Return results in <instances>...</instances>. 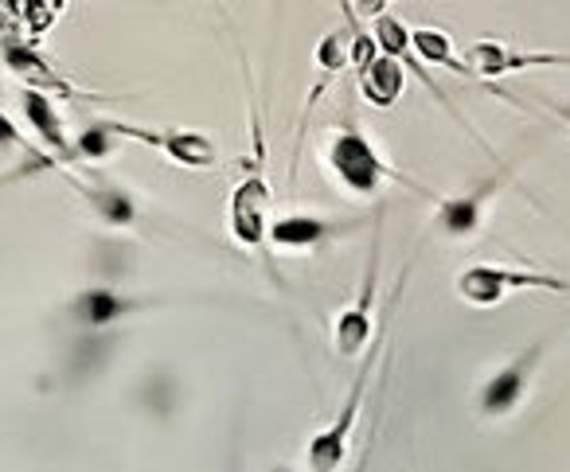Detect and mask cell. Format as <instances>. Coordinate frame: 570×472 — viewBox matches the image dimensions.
I'll use <instances>...</instances> for the list:
<instances>
[{"instance_id": "cell-1", "label": "cell", "mask_w": 570, "mask_h": 472, "mask_svg": "<svg viewBox=\"0 0 570 472\" xmlns=\"http://www.w3.org/2000/svg\"><path fill=\"white\" fill-rule=\"evenodd\" d=\"M325 165H328V173H333V180L356 199H375L383 191V184H391V180L406 184V188H414V191H426L422 184H414L411 176L395 173V168L383 160V153L372 145V137L356 126L333 129V137H328V145H325Z\"/></svg>"}, {"instance_id": "cell-2", "label": "cell", "mask_w": 570, "mask_h": 472, "mask_svg": "<svg viewBox=\"0 0 570 472\" xmlns=\"http://www.w3.org/2000/svg\"><path fill=\"white\" fill-rule=\"evenodd\" d=\"M387 347V336H380L375 344H367L364 360H360L356 383L348 386V399L341 402V410L333 414V422L325 430L313 433L309 449H305V461H309V472H341L344 461L352 453V430H356V417L364 410V394L372 386L375 363H380V352Z\"/></svg>"}, {"instance_id": "cell-3", "label": "cell", "mask_w": 570, "mask_h": 472, "mask_svg": "<svg viewBox=\"0 0 570 472\" xmlns=\"http://www.w3.org/2000/svg\"><path fill=\"white\" fill-rule=\"evenodd\" d=\"M102 126L110 129L118 141H137V145H145V149L168 157L180 168H196V173L219 168V149H215L212 137L199 134V129H153V126H134V121H114V118H102Z\"/></svg>"}, {"instance_id": "cell-4", "label": "cell", "mask_w": 570, "mask_h": 472, "mask_svg": "<svg viewBox=\"0 0 570 472\" xmlns=\"http://www.w3.org/2000/svg\"><path fill=\"white\" fill-rule=\"evenodd\" d=\"M515 289H547V293L570 297L567 277L535 274V269H508V266H492V262H476V266H469L458 274L461 301H469V305H476V308H497L500 301Z\"/></svg>"}, {"instance_id": "cell-5", "label": "cell", "mask_w": 570, "mask_h": 472, "mask_svg": "<svg viewBox=\"0 0 570 472\" xmlns=\"http://www.w3.org/2000/svg\"><path fill=\"white\" fill-rule=\"evenodd\" d=\"M543 340H535L531 347H523L515 360H508L504 367H497L489 378H484V386L476 391V410H481L484 417H508L520 410L523 394H528L531 386V375H535L539 360H543Z\"/></svg>"}, {"instance_id": "cell-6", "label": "cell", "mask_w": 570, "mask_h": 472, "mask_svg": "<svg viewBox=\"0 0 570 472\" xmlns=\"http://www.w3.org/2000/svg\"><path fill=\"white\" fill-rule=\"evenodd\" d=\"M380 246H383V227L375 223L372 254H367L364 285H360V301L336 316V328H333V347L344 355V360H356V355H364L367 344H372V305H375V285H380Z\"/></svg>"}, {"instance_id": "cell-7", "label": "cell", "mask_w": 570, "mask_h": 472, "mask_svg": "<svg viewBox=\"0 0 570 472\" xmlns=\"http://www.w3.org/2000/svg\"><path fill=\"white\" fill-rule=\"evenodd\" d=\"M160 305H168V301L137 297V293H118V289H110V285H87V289L71 297L67 316H71L79 328L102 332V328H114V324L129 321V316H141V313L160 308Z\"/></svg>"}, {"instance_id": "cell-8", "label": "cell", "mask_w": 570, "mask_h": 472, "mask_svg": "<svg viewBox=\"0 0 570 472\" xmlns=\"http://www.w3.org/2000/svg\"><path fill=\"white\" fill-rule=\"evenodd\" d=\"M465 67H469V79L497 82L504 75L531 71V67H570V56L567 51H520L504 40H476L465 51Z\"/></svg>"}, {"instance_id": "cell-9", "label": "cell", "mask_w": 570, "mask_h": 472, "mask_svg": "<svg viewBox=\"0 0 570 472\" xmlns=\"http://www.w3.org/2000/svg\"><path fill=\"white\" fill-rule=\"evenodd\" d=\"M508 176H512L508 168H497L489 180L461 191V196H438V215H434L438 230L450 238L476 235V230L484 227V212H489V204L497 199V191L508 184Z\"/></svg>"}, {"instance_id": "cell-10", "label": "cell", "mask_w": 570, "mask_h": 472, "mask_svg": "<svg viewBox=\"0 0 570 472\" xmlns=\"http://www.w3.org/2000/svg\"><path fill=\"white\" fill-rule=\"evenodd\" d=\"M227 227L235 246L243 250H262L269 230V184L262 176H246L227 204Z\"/></svg>"}, {"instance_id": "cell-11", "label": "cell", "mask_w": 570, "mask_h": 472, "mask_svg": "<svg viewBox=\"0 0 570 472\" xmlns=\"http://www.w3.org/2000/svg\"><path fill=\"white\" fill-rule=\"evenodd\" d=\"M4 67H9L28 90H40V95H48V98L59 95V98H71V102H87V98L95 102V98H102V95H90V90H79L71 79H63V75H59L36 48H28V43L4 40Z\"/></svg>"}, {"instance_id": "cell-12", "label": "cell", "mask_w": 570, "mask_h": 472, "mask_svg": "<svg viewBox=\"0 0 570 472\" xmlns=\"http://www.w3.org/2000/svg\"><path fill=\"white\" fill-rule=\"evenodd\" d=\"M344 230H352V223L325 219V215L289 212V215H277V219H269L266 246H277V250H317V246L341 238Z\"/></svg>"}, {"instance_id": "cell-13", "label": "cell", "mask_w": 570, "mask_h": 472, "mask_svg": "<svg viewBox=\"0 0 570 472\" xmlns=\"http://www.w3.org/2000/svg\"><path fill=\"white\" fill-rule=\"evenodd\" d=\"M372 40H375V48H380V56H391V59H399V63H403V67H411V71L422 79V87H426L430 95H434L438 102H442L445 110H450V118L458 121L461 129H469L465 114H458V106L450 102V95H445V90L438 87V82L426 75V67L419 63V56H414V48H411V28H406L403 20H399V17H391V12H383V17H375Z\"/></svg>"}, {"instance_id": "cell-14", "label": "cell", "mask_w": 570, "mask_h": 472, "mask_svg": "<svg viewBox=\"0 0 570 472\" xmlns=\"http://www.w3.org/2000/svg\"><path fill=\"white\" fill-rule=\"evenodd\" d=\"M67 180H71V188L75 191H82V199L90 204V212L98 215L102 223H110V227H134L137 223V199L129 196L121 184H114V180H102V176H75V173H63Z\"/></svg>"}, {"instance_id": "cell-15", "label": "cell", "mask_w": 570, "mask_h": 472, "mask_svg": "<svg viewBox=\"0 0 570 472\" xmlns=\"http://www.w3.org/2000/svg\"><path fill=\"white\" fill-rule=\"evenodd\" d=\"M24 118L28 126L40 134V141L51 149V157H59V165H79V153H75V141L67 137L63 118H59L56 102L40 90H24Z\"/></svg>"}, {"instance_id": "cell-16", "label": "cell", "mask_w": 570, "mask_h": 472, "mask_svg": "<svg viewBox=\"0 0 570 472\" xmlns=\"http://www.w3.org/2000/svg\"><path fill=\"white\" fill-rule=\"evenodd\" d=\"M356 82H360V95H364L367 102L380 106V110H391V106L403 98L406 71H403V63H399V59L375 56L364 71H356Z\"/></svg>"}, {"instance_id": "cell-17", "label": "cell", "mask_w": 570, "mask_h": 472, "mask_svg": "<svg viewBox=\"0 0 570 472\" xmlns=\"http://www.w3.org/2000/svg\"><path fill=\"white\" fill-rule=\"evenodd\" d=\"M114 145H118V137H114L110 129L102 126V118H98V121H90V126L79 134V141H75V153H79V160H102V157H110Z\"/></svg>"}, {"instance_id": "cell-18", "label": "cell", "mask_w": 570, "mask_h": 472, "mask_svg": "<svg viewBox=\"0 0 570 472\" xmlns=\"http://www.w3.org/2000/svg\"><path fill=\"white\" fill-rule=\"evenodd\" d=\"M12 145H17V149H28V153H36L32 145H28V137L20 134L17 126H12V118L4 110H0V149H12Z\"/></svg>"}, {"instance_id": "cell-19", "label": "cell", "mask_w": 570, "mask_h": 472, "mask_svg": "<svg viewBox=\"0 0 570 472\" xmlns=\"http://www.w3.org/2000/svg\"><path fill=\"white\" fill-rule=\"evenodd\" d=\"M43 168H63L59 160H51V157H40V160H28V165H20L17 173H9V176H0V184H12V180H24V176H32V173H43Z\"/></svg>"}, {"instance_id": "cell-20", "label": "cell", "mask_w": 570, "mask_h": 472, "mask_svg": "<svg viewBox=\"0 0 570 472\" xmlns=\"http://www.w3.org/2000/svg\"><path fill=\"white\" fill-rule=\"evenodd\" d=\"M539 110L554 114V118L567 121V126H570V106H567V102H554V98H539Z\"/></svg>"}, {"instance_id": "cell-21", "label": "cell", "mask_w": 570, "mask_h": 472, "mask_svg": "<svg viewBox=\"0 0 570 472\" xmlns=\"http://www.w3.org/2000/svg\"><path fill=\"white\" fill-rule=\"evenodd\" d=\"M269 472H297V469H289V464H274Z\"/></svg>"}]
</instances>
